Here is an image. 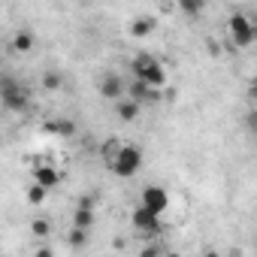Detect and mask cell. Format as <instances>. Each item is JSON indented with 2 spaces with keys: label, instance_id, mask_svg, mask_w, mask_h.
<instances>
[{
  "label": "cell",
  "instance_id": "1",
  "mask_svg": "<svg viewBox=\"0 0 257 257\" xmlns=\"http://www.w3.org/2000/svg\"><path fill=\"white\" fill-rule=\"evenodd\" d=\"M103 158H106V167L112 170V176H118V179H134L146 161L134 143H118V140H109L103 146Z\"/></svg>",
  "mask_w": 257,
  "mask_h": 257
},
{
  "label": "cell",
  "instance_id": "2",
  "mask_svg": "<svg viewBox=\"0 0 257 257\" xmlns=\"http://www.w3.org/2000/svg\"><path fill=\"white\" fill-rule=\"evenodd\" d=\"M131 73H134V79H140V82H146V85H152V88H164V85H167V67H164L155 55H149V52L134 55Z\"/></svg>",
  "mask_w": 257,
  "mask_h": 257
},
{
  "label": "cell",
  "instance_id": "3",
  "mask_svg": "<svg viewBox=\"0 0 257 257\" xmlns=\"http://www.w3.org/2000/svg\"><path fill=\"white\" fill-rule=\"evenodd\" d=\"M0 103H4V109H10V112H25L28 103H31L28 85H22L13 76H4L0 79Z\"/></svg>",
  "mask_w": 257,
  "mask_h": 257
},
{
  "label": "cell",
  "instance_id": "4",
  "mask_svg": "<svg viewBox=\"0 0 257 257\" xmlns=\"http://www.w3.org/2000/svg\"><path fill=\"white\" fill-rule=\"evenodd\" d=\"M227 37H230V46L233 49H248L257 40V25L245 13H233L227 19Z\"/></svg>",
  "mask_w": 257,
  "mask_h": 257
},
{
  "label": "cell",
  "instance_id": "5",
  "mask_svg": "<svg viewBox=\"0 0 257 257\" xmlns=\"http://www.w3.org/2000/svg\"><path fill=\"white\" fill-rule=\"evenodd\" d=\"M97 91H100L103 100H109V103L115 106V103H121V100L127 97V79H124L121 73H115V70H106V73H100V79H97Z\"/></svg>",
  "mask_w": 257,
  "mask_h": 257
},
{
  "label": "cell",
  "instance_id": "6",
  "mask_svg": "<svg viewBox=\"0 0 257 257\" xmlns=\"http://www.w3.org/2000/svg\"><path fill=\"white\" fill-rule=\"evenodd\" d=\"M131 224H134V230H137V233H143L146 239H155V236L164 230V221H161V215L149 212L146 206H137V209L131 212Z\"/></svg>",
  "mask_w": 257,
  "mask_h": 257
},
{
  "label": "cell",
  "instance_id": "7",
  "mask_svg": "<svg viewBox=\"0 0 257 257\" xmlns=\"http://www.w3.org/2000/svg\"><path fill=\"white\" fill-rule=\"evenodd\" d=\"M140 206H146L155 215H164L170 209V191L161 188V185H146L143 188V197H140Z\"/></svg>",
  "mask_w": 257,
  "mask_h": 257
},
{
  "label": "cell",
  "instance_id": "8",
  "mask_svg": "<svg viewBox=\"0 0 257 257\" xmlns=\"http://www.w3.org/2000/svg\"><path fill=\"white\" fill-rule=\"evenodd\" d=\"M127 97H131L134 103H161L164 100V88H152V85H146V82H140V79H131L127 82Z\"/></svg>",
  "mask_w": 257,
  "mask_h": 257
},
{
  "label": "cell",
  "instance_id": "9",
  "mask_svg": "<svg viewBox=\"0 0 257 257\" xmlns=\"http://www.w3.org/2000/svg\"><path fill=\"white\" fill-rule=\"evenodd\" d=\"M34 182L43 185L46 191H55V188L61 185V173H58L52 164H40V167H34Z\"/></svg>",
  "mask_w": 257,
  "mask_h": 257
},
{
  "label": "cell",
  "instance_id": "10",
  "mask_svg": "<svg viewBox=\"0 0 257 257\" xmlns=\"http://www.w3.org/2000/svg\"><path fill=\"white\" fill-rule=\"evenodd\" d=\"M34 46H37V37H34L31 31H25V28H19V31L13 34V40H10V49H13V52H19V55L34 52Z\"/></svg>",
  "mask_w": 257,
  "mask_h": 257
},
{
  "label": "cell",
  "instance_id": "11",
  "mask_svg": "<svg viewBox=\"0 0 257 257\" xmlns=\"http://www.w3.org/2000/svg\"><path fill=\"white\" fill-rule=\"evenodd\" d=\"M97 224V209H91V206H79L76 203V209H73V227H79V230H91Z\"/></svg>",
  "mask_w": 257,
  "mask_h": 257
},
{
  "label": "cell",
  "instance_id": "12",
  "mask_svg": "<svg viewBox=\"0 0 257 257\" xmlns=\"http://www.w3.org/2000/svg\"><path fill=\"white\" fill-rule=\"evenodd\" d=\"M140 109H143V106H140V103H134L131 97H124L121 103H115V115H118L124 124H134V121L140 118Z\"/></svg>",
  "mask_w": 257,
  "mask_h": 257
},
{
  "label": "cell",
  "instance_id": "13",
  "mask_svg": "<svg viewBox=\"0 0 257 257\" xmlns=\"http://www.w3.org/2000/svg\"><path fill=\"white\" fill-rule=\"evenodd\" d=\"M155 28H158V19L155 16H140V19H134L131 22V34L134 37H149V34H155Z\"/></svg>",
  "mask_w": 257,
  "mask_h": 257
},
{
  "label": "cell",
  "instance_id": "14",
  "mask_svg": "<svg viewBox=\"0 0 257 257\" xmlns=\"http://www.w3.org/2000/svg\"><path fill=\"white\" fill-rule=\"evenodd\" d=\"M31 233H34L37 242H49V236H52V218H34L31 221Z\"/></svg>",
  "mask_w": 257,
  "mask_h": 257
},
{
  "label": "cell",
  "instance_id": "15",
  "mask_svg": "<svg viewBox=\"0 0 257 257\" xmlns=\"http://www.w3.org/2000/svg\"><path fill=\"white\" fill-rule=\"evenodd\" d=\"M25 200H28L31 206H43V203L49 200V191H46L43 185H37V182H31V185L25 188Z\"/></svg>",
  "mask_w": 257,
  "mask_h": 257
},
{
  "label": "cell",
  "instance_id": "16",
  "mask_svg": "<svg viewBox=\"0 0 257 257\" xmlns=\"http://www.w3.org/2000/svg\"><path fill=\"white\" fill-rule=\"evenodd\" d=\"M43 88H46V91H61V88H64V76H61L58 70H46V73H43Z\"/></svg>",
  "mask_w": 257,
  "mask_h": 257
},
{
  "label": "cell",
  "instance_id": "17",
  "mask_svg": "<svg viewBox=\"0 0 257 257\" xmlns=\"http://www.w3.org/2000/svg\"><path fill=\"white\" fill-rule=\"evenodd\" d=\"M88 233H91V230L70 227V233H67V245H70V248H85V245H88Z\"/></svg>",
  "mask_w": 257,
  "mask_h": 257
},
{
  "label": "cell",
  "instance_id": "18",
  "mask_svg": "<svg viewBox=\"0 0 257 257\" xmlns=\"http://www.w3.org/2000/svg\"><path fill=\"white\" fill-rule=\"evenodd\" d=\"M179 10H182L185 16H200V13H203V4H191V0H182Z\"/></svg>",
  "mask_w": 257,
  "mask_h": 257
},
{
  "label": "cell",
  "instance_id": "19",
  "mask_svg": "<svg viewBox=\"0 0 257 257\" xmlns=\"http://www.w3.org/2000/svg\"><path fill=\"white\" fill-rule=\"evenodd\" d=\"M34 257H55V248H52L49 242H40L37 251H34Z\"/></svg>",
  "mask_w": 257,
  "mask_h": 257
},
{
  "label": "cell",
  "instance_id": "20",
  "mask_svg": "<svg viewBox=\"0 0 257 257\" xmlns=\"http://www.w3.org/2000/svg\"><path fill=\"white\" fill-rule=\"evenodd\" d=\"M140 257H164V251H161V248L152 242V245H146V248L140 251Z\"/></svg>",
  "mask_w": 257,
  "mask_h": 257
},
{
  "label": "cell",
  "instance_id": "21",
  "mask_svg": "<svg viewBox=\"0 0 257 257\" xmlns=\"http://www.w3.org/2000/svg\"><path fill=\"white\" fill-rule=\"evenodd\" d=\"M248 100H251V106L257 109V79L251 82V88H248Z\"/></svg>",
  "mask_w": 257,
  "mask_h": 257
},
{
  "label": "cell",
  "instance_id": "22",
  "mask_svg": "<svg viewBox=\"0 0 257 257\" xmlns=\"http://www.w3.org/2000/svg\"><path fill=\"white\" fill-rule=\"evenodd\" d=\"M248 127H251V131H254V134H257V109H254V112H251V115H248Z\"/></svg>",
  "mask_w": 257,
  "mask_h": 257
},
{
  "label": "cell",
  "instance_id": "23",
  "mask_svg": "<svg viewBox=\"0 0 257 257\" xmlns=\"http://www.w3.org/2000/svg\"><path fill=\"white\" fill-rule=\"evenodd\" d=\"M164 257H182L179 251H164Z\"/></svg>",
  "mask_w": 257,
  "mask_h": 257
},
{
  "label": "cell",
  "instance_id": "24",
  "mask_svg": "<svg viewBox=\"0 0 257 257\" xmlns=\"http://www.w3.org/2000/svg\"><path fill=\"white\" fill-rule=\"evenodd\" d=\"M203 257H221V254H218V251H206Z\"/></svg>",
  "mask_w": 257,
  "mask_h": 257
}]
</instances>
